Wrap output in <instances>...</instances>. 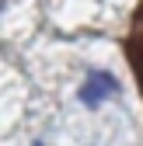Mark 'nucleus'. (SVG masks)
I'll return each instance as SVG.
<instances>
[]
</instances>
